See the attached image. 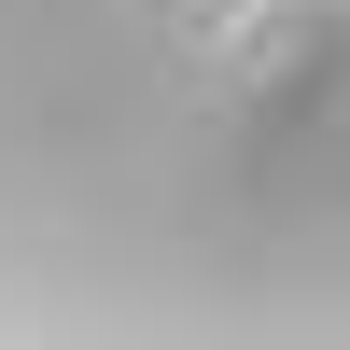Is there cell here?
Wrapping results in <instances>:
<instances>
[{
  "mask_svg": "<svg viewBox=\"0 0 350 350\" xmlns=\"http://www.w3.org/2000/svg\"><path fill=\"white\" fill-rule=\"evenodd\" d=\"M0 350H350V0H0Z\"/></svg>",
  "mask_w": 350,
  "mask_h": 350,
  "instance_id": "cell-1",
  "label": "cell"
}]
</instances>
